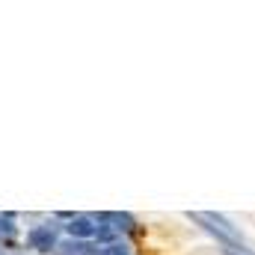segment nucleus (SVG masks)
Returning <instances> with one entry per match:
<instances>
[{"mask_svg":"<svg viewBox=\"0 0 255 255\" xmlns=\"http://www.w3.org/2000/svg\"><path fill=\"white\" fill-rule=\"evenodd\" d=\"M190 220L196 223H202L211 235H217L223 244H229V247H235V244H241V235L220 217V214H202V211H190Z\"/></svg>","mask_w":255,"mask_h":255,"instance_id":"f257e3e1","label":"nucleus"},{"mask_svg":"<svg viewBox=\"0 0 255 255\" xmlns=\"http://www.w3.org/2000/svg\"><path fill=\"white\" fill-rule=\"evenodd\" d=\"M27 241H30V247H33V250H42V253L57 250V235H54V229H51V226H36V229H30Z\"/></svg>","mask_w":255,"mask_h":255,"instance_id":"f03ea898","label":"nucleus"},{"mask_svg":"<svg viewBox=\"0 0 255 255\" xmlns=\"http://www.w3.org/2000/svg\"><path fill=\"white\" fill-rule=\"evenodd\" d=\"M95 232H98V226H92V220H86V217H74L68 223V235L71 238H92Z\"/></svg>","mask_w":255,"mask_h":255,"instance_id":"7ed1b4c3","label":"nucleus"},{"mask_svg":"<svg viewBox=\"0 0 255 255\" xmlns=\"http://www.w3.org/2000/svg\"><path fill=\"white\" fill-rule=\"evenodd\" d=\"M98 220L101 223H116L113 229H122V232H133V217L130 214H119V211H113V214H98Z\"/></svg>","mask_w":255,"mask_h":255,"instance_id":"20e7f679","label":"nucleus"},{"mask_svg":"<svg viewBox=\"0 0 255 255\" xmlns=\"http://www.w3.org/2000/svg\"><path fill=\"white\" fill-rule=\"evenodd\" d=\"M57 255H80V244L77 241H63V244H57Z\"/></svg>","mask_w":255,"mask_h":255,"instance_id":"39448f33","label":"nucleus"},{"mask_svg":"<svg viewBox=\"0 0 255 255\" xmlns=\"http://www.w3.org/2000/svg\"><path fill=\"white\" fill-rule=\"evenodd\" d=\"M95 235H98V241H104V244H110V247H113V235H116L113 229H107V226H104V229H98Z\"/></svg>","mask_w":255,"mask_h":255,"instance_id":"423d86ee","label":"nucleus"},{"mask_svg":"<svg viewBox=\"0 0 255 255\" xmlns=\"http://www.w3.org/2000/svg\"><path fill=\"white\" fill-rule=\"evenodd\" d=\"M104 255H130L125 250V247H119V244H113V247H107V250H104Z\"/></svg>","mask_w":255,"mask_h":255,"instance_id":"0eeeda50","label":"nucleus"},{"mask_svg":"<svg viewBox=\"0 0 255 255\" xmlns=\"http://www.w3.org/2000/svg\"><path fill=\"white\" fill-rule=\"evenodd\" d=\"M80 255H101V253H98L92 244H80Z\"/></svg>","mask_w":255,"mask_h":255,"instance_id":"6e6552de","label":"nucleus"},{"mask_svg":"<svg viewBox=\"0 0 255 255\" xmlns=\"http://www.w3.org/2000/svg\"><path fill=\"white\" fill-rule=\"evenodd\" d=\"M226 255H253V253H250V250H241V253H238V247H229Z\"/></svg>","mask_w":255,"mask_h":255,"instance_id":"1a4fd4ad","label":"nucleus"}]
</instances>
